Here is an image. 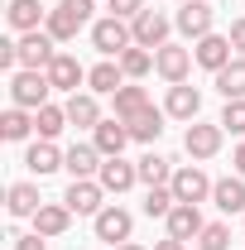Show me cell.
<instances>
[{
	"mask_svg": "<svg viewBox=\"0 0 245 250\" xmlns=\"http://www.w3.org/2000/svg\"><path fill=\"white\" fill-rule=\"evenodd\" d=\"M48 92H53L48 72L20 67V72L10 77V101H15V106H24V111H39V106H48Z\"/></svg>",
	"mask_w": 245,
	"mask_h": 250,
	"instance_id": "cell-1",
	"label": "cell"
},
{
	"mask_svg": "<svg viewBox=\"0 0 245 250\" xmlns=\"http://www.w3.org/2000/svg\"><path fill=\"white\" fill-rule=\"evenodd\" d=\"M92 43H96V53H106V58H121L125 48L135 43L130 20H121V15H106V20H96V24H92Z\"/></svg>",
	"mask_w": 245,
	"mask_h": 250,
	"instance_id": "cell-2",
	"label": "cell"
},
{
	"mask_svg": "<svg viewBox=\"0 0 245 250\" xmlns=\"http://www.w3.org/2000/svg\"><path fill=\"white\" fill-rule=\"evenodd\" d=\"M168 29H173V20H168L163 10H149V5H144V10L130 20V34H135V43H140V48H154V53L168 43Z\"/></svg>",
	"mask_w": 245,
	"mask_h": 250,
	"instance_id": "cell-3",
	"label": "cell"
},
{
	"mask_svg": "<svg viewBox=\"0 0 245 250\" xmlns=\"http://www.w3.org/2000/svg\"><path fill=\"white\" fill-rule=\"evenodd\" d=\"M58 39L48 29H34V34H20V67H34V72H48V62L58 58V48H53Z\"/></svg>",
	"mask_w": 245,
	"mask_h": 250,
	"instance_id": "cell-4",
	"label": "cell"
},
{
	"mask_svg": "<svg viewBox=\"0 0 245 250\" xmlns=\"http://www.w3.org/2000/svg\"><path fill=\"white\" fill-rule=\"evenodd\" d=\"M192 48H183V43H163L159 53H154V72L173 87V82H187V72H192Z\"/></svg>",
	"mask_w": 245,
	"mask_h": 250,
	"instance_id": "cell-5",
	"label": "cell"
},
{
	"mask_svg": "<svg viewBox=\"0 0 245 250\" xmlns=\"http://www.w3.org/2000/svg\"><path fill=\"white\" fill-rule=\"evenodd\" d=\"M168 188H173V197L178 202H202V197H212V178L197 168V164H183V168H173V178H168Z\"/></svg>",
	"mask_w": 245,
	"mask_h": 250,
	"instance_id": "cell-6",
	"label": "cell"
},
{
	"mask_svg": "<svg viewBox=\"0 0 245 250\" xmlns=\"http://www.w3.org/2000/svg\"><path fill=\"white\" fill-rule=\"evenodd\" d=\"M101 192H106V188L96 183V178H72V188L62 192V202H67L72 217H96V212H101Z\"/></svg>",
	"mask_w": 245,
	"mask_h": 250,
	"instance_id": "cell-7",
	"label": "cell"
},
{
	"mask_svg": "<svg viewBox=\"0 0 245 250\" xmlns=\"http://www.w3.org/2000/svg\"><path fill=\"white\" fill-rule=\"evenodd\" d=\"M96 241H106V246H116V241H130V231H135V217H130V212H125V207H101V212H96Z\"/></svg>",
	"mask_w": 245,
	"mask_h": 250,
	"instance_id": "cell-8",
	"label": "cell"
},
{
	"mask_svg": "<svg viewBox=\"0 0 245 250\" xmlns=\"http://www.w3.org/2000/svg\"><path fill=\"white\" fill-rule=\"evenodd\" d=\"M173 24H178V34H187V39H207V34H212V5H207V0H187L183 10L173 15Z\"/></svg>",
	"mask_w": 245,
	"mask_h": 250,
	"instance_id": "cell-9",
	"label": "cell"
},
{
	"mask_svg": "<svg viewBox=\"0 0 245 250\" xmlns=\"http://www.w3.org/2000/svg\"><path fill=\"white\" fill-rule=\"evenodd\" d=\"M163 111L173 116V121H197V111H202V92L197 87H187V82H173L168 87V101H163Z\"/></svg>",
	"mask_w": 245,
	"mask_h": 250,
	"instance_id": "cell-10",
	"label": "cell"
},
{
	"mask_svg": "<svg viewBox=\"0 0 245 250\" xmlns=\"http://www.w3.org/2000/svg\"><path fill=\"white\" fill-rule=\"evenodd\" d=\"M48 82H53V92H77L87 82V67L72 58V53H58V58L48 62Z\"/></svg>",
	"mask_w": 245,
	"mask_h": 250,
	"instance_id": "cell-11",
	"label": "cell"
},
{
	"mask_svg": "<svg viewBox=\"0 0 245 250\" xmlns=\"http://www.w3.org/2000/svg\"><path fill=\"white\" fill-rule=\"evenodd\" d=\"M96 183L106 188V192H130V188L140 183V168H135V164H125V159L116 154V159H106V164H101Z\"/></svg>",
	"mask_w": 245,
	"mask_h": 250,
	"instance_id": "cell-12",
	"label": "cell"
},
{
	"mask_svg": "<svg viewBox=\"0 0 245 250\" xmlns=\"http://www.w3.org/2000/svg\"><path fill=\"white\" fill-rule=\"evenodd\" d=\"M163 221H168V236H173V241H197V236H202V226H207L202 212H197L192 202H178Z\"/></svg>",
	"mask_w": 245,
	"mask_h": 250,
	"instance_id": "cell-13",
	"label": "cell"
},
{
	"mask_svg": "<svg viewBox=\"0 0 245 250\" xmlns=\"http://www.w3.org/2000/svg\"><path fill=\"white\" fill-rule=\"evenodd\" d=\"M183 149L192 159H212L216 149H221V125H187V135H183Z\"/></svg>",
	"mask_w": 245,
	"mask_h": 250,
	"instance_id": "cell-14",
	"label": "cell"
},
{
	"mask_svg": "<svg viewBox=\"0 0 245 250\" xmlns=\"http://www.w3.org/2000/svg\"><path fill=\"white\" fill-rule=\"evenodd\" d=\"M101 164H106V154H101L96 145H72L67 159H62V168H67L72 178H96V173H101Z\"/></svg>",
	"mask_w": 245,
	"mask_h": 250,
	"instance_id": "cell-15",
	"label": "cell"
},
{
	"mask_svg": "<svg viewBox=\"0 0 245 250\" xmlns=\"http://www.w3.org/2000/svg\"><path fill=\"white\" fill-rule=\"evenodd\" d=\"M67 125H77V130H96V125H101L96 92H72L67 96Z\"/></svg>",
	"mask_w": 245,
	"mask_h": 250,
	"instance_id": "cell-16",
	"label": "cell"
},
{
	"mask_svg": "<svg viewBox=\"0 0 245 250\" xmlns=\"http://www.w3.org/2000/svg\"><path fill=\"white\" fill-rule=\"evenodd\" d=\"M192 58L202 62L207 72H221V67L231 62V39H221V34H207V39H197V48H192Z\"/></svg>",
	"mask_w": 245,
	"mask_h": 250,
	"instance_id": "cell-17",
	"label": "cell"
},
{
	"mask_svg": "<svg viewBox=\"0 0 245 250\" xmlns=\"http://www.w3.org/2000/svg\"><path fill=\"white\" fill-rule=\"evenodd\" d=\"M67 226H72L67 202H43V207L34 212V231H39V236H48V241H53V236H62Z\"/></svg>",
	"mask_w": 245,
	"mask_h": 250,
	"instance_id": "cell-18",
	"label": "cell"
},
{
	"mask_svg": "<svg viewBox=\"0 0 245 250\" xmlns=\"http://www.w3.org/2000/svg\"><path fill=\"white\" fill-rule=\"evenodd\" d=\"M92 145H96L106 159H116L125 145H130V125H125V121H101V125L92 130Z\"/></svg>",
	"mask_w": 245,
	"mask_h": 250,
	"instance_id": "cell-19",
	"label": "cell"
},
{
	"mask_svg": "<svg viewBox=\"0 0 245 250\" xmlns=\"http://www.w3.org/2000/svg\"><path fill=\"white\" fill-rule=\"evenodd\" d=\"M62 159H67V154H58V145H53V140H39V145H29V154H24V168L43 178V173H58Z\"/></svg>",
	"mask_w": 245,
	"mask_h": 250,
	"instance_id": "cell-20",
	"label": "cell"
},
{
	"mask_svg": "<svg viewBox=\"0 0 245 250\" xmlns=\"http://www.w3.org/2000/svg\"><path fill=\"white\" fill-rule=\"evenodd\" d=\"M216 92L226 96V101H245V58H241V53L216 72Z\"/></svg>",
	"mask_w": 245,
	"mask_h": 250,
	"instance_id": "cell-21",
	"label": "cell"
},
{
	"mask_svg": "<svg viewBox=\"0 0 245 250\" xmlns=\"http://www.w3.org/2000/svg\"><path fill=\"white\" fill-rule=\"evenodd\" d=\"M5 20H10V29H20V34H34L48 15L39 10V0H10V10H5Z\"/></svg>",
	"mask_w": 245,
	"mask_h": 250,
	"instance_id": "cell-22",
	"label": "cell"
},
{
	"mask_svg": "<svg viewBox=\"0 0 245 250\" xmlns=\"http://www.w3.org/2000/svg\"><path fill=\"white\" fill-rule=\"evenodd\" d=\"M5 207H10V217H34V212L43 207V197H39V188H34V183H10Z\"/></svg>",
	"mask_w": 245,
	"mask_h": 250,
	"instance_id": "cell-23",
	"label": "cell"
},
{
	"mask_svg": "<svg viewBox=\"0 0 245 250\" xmlns=\"http://www.w3.org/2000/svg\"><path fill=\"white\" fill-rule=\"evenodd\" d=\"M163 116H168V111L149 106V111H140L135 121H125V125H130V140H140V145H154V140L163 135Z\"/></svg>",
	"mask_w": 245,
	"mask_h": 250,
	"instance_id": "cell-24",
	"label": "cell"
},
{
	"mask_svg": "<svg viewBox=\"0 0 245 250\" xmlns=\"http://www.w3.org/2000/svg\"><path fill=\"white\" fill-rule=\"evenodd\" d=\"M212 202L221 212H245V178H216L212 183Z\"/></svg>",
	"mask_w": 245,
	"mask_h": 250,
	"instance_id": "cell-25",
	"label": "cell"
},
{
	"mask_svg": "<svg viewBox=\"0 0 245 250\" xmlns=\"http://www.w3.org/2000/svg\"><path fill=\"white\" fill-rule=\"evenodd\" d=\"M87 82H92V92H101V96H116L125 87V72H121V62H96L92 72H87Z\"/></svg>",
	"mask_w": 245,
	"mask_h": 250,
	"instance_id": "cell-26",
	"label": "cell"
},
{
	"mask_svg": "<svg viewBox=\"0 0 245 250\" xmlns=\"http://www.w3.org/2000/svg\"><path fill=\"white\" fill-rule=\"evenodd\" d=\"M0 135H5L10 145H20V140H29V135H34V116L24 111V106H10V111L0 116Z\"/></svg>",
	"mask_w": 245,
	"mask_h": 250,
	"instance_id": "cell-27",
	"label": "cell"
},
{
	"mask_svg": "<svg viewBox=\"0 0 245 250\" xmlns=\"http://www.w3.org/2000/svg\"><path fill=\"white\" fill-rule=\"evenodd\" d=\"M62 125H67V106H39L34 111V130H39V140H58L62 135Z\"/></svg>",
	"mask_w": 245,
	"mask_h": 250,
	"instance_id": "cell-28",
	"label": "cell"
},
{
	"mask_svg": "<svg viewBox=\"0 0 245 250\" xmlns=\"http://www.w3.org/2000/svg\"><path fill=\"white\" fill-rule=\"evenodd\" d=\"M140 111H149V92L144 87H121L116 92V121H135Z\"/></svg>",
	"mask_w": 245,
	"mask_h": 250,
	"instance_id": "cell-29",
	"label": "cell"
},
{
	"mask_svg": "<svg viewBox=\"0 0 245 250\" xmlns=\"http://www.w3.org/2000/svg\"><path fill=\"white\" fill-rule=\"evenodd\" d=\"M116 62H121V72H125V77H135V82H140V77H149L154 53H149V48H140V43H130V48H125Z\"/></svg>",
	"mask_w": 245,
	"mask_h": 250,
	"instance_id": "cell-30",
	"label": "cell"
},
{
	"mask_svg": "<svg viewBox=\"0 0 245 250\" xmlns=\"http://www.w3.org/2000/svg\"><path fill=\"white\" fill-rule=\"evenodd\" d=\"M135 168H140V183H144V188H159V183L173 178V168H168V159H163V154H144Z\"/></svg>",
	"mask_w": 245,
	"mask_h": 250,
	"instance_id": "cell-31",
	"label": "cell"
},
{
	"mask_svg": "<svg viewBox=\"0 0 245 250\" xmlns=\"http://www.w3.org/2000/svg\"><path fill=\"white\" fill-rule=\"evenodd\" d=\"M173 207H178V197H173V188H168V183H159V188L144 192V217H168Z\"/></svg>",
	"mask_w": 245,
	"mask_h": 250,
	"instance_id": "cell-32",
	"label": "cell"
},
{
	"mask_svg": "<svg viewBox=\"0 0 245 250\" xmlns=\"http://www.w3.org/2000/svg\"><path fill=\"white\" fill-rule=\"evenodd\" d=\"M197 250H231V226L207 221V226H202V236H197Z\"/></svg>",
	"mask_w": 245,
	"mask_h": 250,
	"instance_id": "cell-33",
	"label": "cell"
},
{
	"mask_svg": "<svg viewBox=\"0 0 245 250\" xmlns=\"http://www.w3.org/2000/svg\"><path fill=\"white\" fill-rule=\"evenodd\" d=\"M43 29L53 34L58 43H67V39H77V29H82V24H72V20H67L62 10H48V20H43Z\"/></svg>",
	"mask_w": 245,
	"mask_h": 250,
	"instance_id": "cell-34",
	"label": "cell"
},
{
	"mask_svg": "<svg viewBox=\"0 0 245 250\" xmlns=\"http://www.w3.org/2000/svg\"><path fill=\"white\" fill-rule=\"evenodd\" d=\"M221 130H231V135H245V101H226V111H221Z\"/></svg>",
	"mask_w": 245,
	"mask_h": 250,
	"instance_id": "cell-35",
	"label": "cell"
},
{
	"mask_svg": "<svg viewBox=\"0 0 245 250\" xmlns=\"http://www.w3.org/2000/svg\"><path fill=\"white\" fill-rule=\"evenodd\" d=\"M58 10L72 24H87V20H92V0H58Z\"/></svg>",
	"mask_w": 245,
	"mask_h": 250,
	"instance_id": "cell-36",
	"label": "cell"
},
{
	"mask_svg": "<svg viewBox=\"0 0 245 250\" xmlns=\"http://www.w3.org/2000/svg\"><path fill=\"white\" fill-rule=\"evenodd\" d=\"M144 10V0H111V15H121V20H135Z\"/></svg>",
	"mask_w": 245,
	"mask_h": 250,
	"instance_id": "cell-37",
	"label": "cell"
},
{
	"mask_svg": "<svg viewBox=\"0 0 245 250\" xmlns=\"http://www.w3.org/2000/svg\"><path fill=\"white\" fill-rule=\"evenodd\" d=\"M15 250H48V236H15Z\"/></svg>",
	"mask_w": 245,
	"mask_h": 250,
	"instance_id": "cell-38",
	"label": "cell"
},
{
	"mask_svg": "<svg viewBox=\"0 0 245 250\" xmlns=\"http://www.w3.org/2000/svg\"><path fill=\"white\" fill-rule=\"evenodd\" d=\"M226 39H231V48H236V53H241V58H245V20H236Z\"/></svg>",
	"mask_w": 245,
	"mask_h": 250,
	"instance_id": "cell-39",
	"label": "cell"
},
{
	"mask_svg": "<svg viewBox=\"0 0 245 250\" xmlns=\"http://www.w3.org/2000/svg\"><path fill=\"white\" fill-rule=\"evenodd\" d=\"M231 164H236V178H245V145L236 149V154H231Z\"/></svg>",
	"mask_w": 245,
	"mask_h": 250,
	"instance_id": "cell-40",
	"label": "cell"
},
{
	"mask_svg": "<svg viewBox=\"0 0 245 250\" xmlns=\"http://www.w3.org/2000/svg\"><path fill=\"white\" fill-rule=\"evenodd\" d=\"M154 250H187V241H173V236H168V241H159Z\"/></svg>",
	"mask_w": 245,
	"mask_h": 250,
	"instance_id": "cell-41",
	"label": "cell"
},
{
	"mask_svg": "<svg viewBox=\"0 0 245 250\" xmlns=\"http://www.w3.org/2000/svg\"><path fill=\"white\" fill-rule=\"evenodd\" d=\"M116 250H144V246H135V241H125V246H116Z\"/></svg>",
	"mask_w": 245,
	"mask_h": 250,
	"instance_id": "cell-42",
	"label": "cell"
}]
</instances>
